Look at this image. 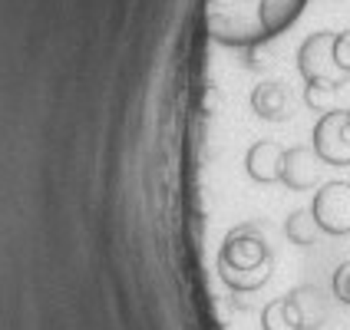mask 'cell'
Returning a JSON list of instances; mask_svg holds the SVG:
<instances>
[{"label": "cell", "instance_id": "cell-1", "mask_svg": "<svg viewBox=\"0 0 350 330\" xmlns=\"http://www.w3.org/2000/svg\"><path fill=\"white\" fill-rule=\"evenodd\" d=\"M304 0H205V27L228 46H258L288 30Z\"/></svg>", "mask_w": 350, "mask_h": 330}, {"label": "cell", "instance_id": "cell-2", "mask_svg": "<svg viewBox=\"0 0 350 330\" xmlns=\"http://www.w3.org/2000/svg\"><path fill=\"white\" fill-rule=\"evenodd\" d=\"M218 274L238 294H252L271 277V248L258 225H238L218 251Z\"/></svg>", "mask_w": 350, "mask_h": 330}, {"label": "cell", "instance_id": "cell-3", "mask_svg": "<svg viewBox=\"0 0 350 330\" xmlns=\"http://www.w3.org/2000/svg\"><path fill=\"white\" fill-rule=\"evenodd\" d=\"M311 146L324 165H331V169L350 165V113L347 109H331V113H324L317 119Z\"/></svg>", "mask_w": 350, "mask_h": 330}, {"label": "cell", "instance_id": "cell-4", "mask_svg": "<svg viewBox=\"0 0 350 330\" xmlns=\"http://www.w3.org/2000/svg\"><path fill=\"white\" fill-rule=\"evenodd\" d=\"M311 215L317 218L321 232L334 234V238H344L350 234V182H324L311 202Z\"/></svg>", "mask_w": 350, "mask_h": 330}, {"label": "cell", "instance_id": "cell-5", "mask_svg": "<svg viewBox=\"0 0 350 330\" xmlns=\"http://www.w3.org/2000/svg\"><path fill=\"white\" fill-rule=\"evenodd\" d=\"M297 70H301L304 83L327 79L337 90L347 83L350 77L340 73L337 63H334V30H317V33H311V37L301 43V50H297Z\"/></svg>", "mask_w": 350, "mask_h": 330}, {"label": "cell", "instance_id": "cell-6", "mask_svg": "<svg viewBox=\"0 0 350 330\" xmlns=\"http://www.w3.org/2000/svg\"><path fill=\"white\" fill-rule=\"evenodd\" d=\"M324 175V162L314 152V146H291L284 152V169H281V182L291 192H308L321 185Z\"/></svg>", "mask_w": 350, "mask_h": 330}, {"label": "cell", "instance_id": "cell-7", "mask_svg": "<svg viewBox=\"0 0 350 330\" xmlns=\"http://www.w3.org/2000/svg\"><path fill=\"white\" fill-rule=\"evenodd\" d=\"M284 152H288V149H281L278 142H271V139H261V142H254L252 149L245 152V172L252 175L254 182H261V185L281 182Z\"/></svg>", "mask_w": 350, "mask_h": 330}, {"label": "cell", "instance_id": "cell-8", "mask_svg": "<svg viewBox=\"0 0 350 330\" xmlns=\"http://www.w3.org/2000/svg\"><path fill=\"white\" fill-rule=\"evenodd\" d=\"M252 109L258 119H268V122H284L291 116V93L284 83H258L252 90Z\"/></svg>", "mask_w": 350, "mask_h": 330}, {"label": "cell", "instance_id": "cell-9", "mask_svg": "<svg viewBox=\"0 0 350 330\" xmlns=\"http://www.w3.org/2000/svg\"><path fill=\"white\" fill-rule=\"evenodd\" d=\"M288 297L294 301V307L301 314V330H321L324 327V320H327V304H324V297H321L317 288L301 284V288H294Z\"/></svg>", "mask_w": 350, "mask_h": 330}, {"label": "cell", "instance_id": "cell-10", "mask_svg": "<svg viewBox=\"0 0 350 330\" xmlns=\"http://www.w3.org/2000/svg\"><path fill=\"white\" fill-rule=\"evenodd\" d=\"M261 330H301V314L288 294L261 311Z\"/></svg>", "mask_w": 350, "mask_h": 330}, {"label": "cell", "instance_id": "cell-11", "mask_svg": "<svg viewBox=\"0 0 350 330\" xmlns=\"http://www.w3.org/2000/svg\"><path fill=\"white\" fill-rule=\"evenodd\" d=\"M284 234L297 248H311L314 241H317V234H321V225H317V218L311 215V208H297V212H291L284 218Z\"/></svg>", "mask_w": 350, "mask_h": 330}, {"label": "cell", "instance_id": "cell-12", "mask_svg": "<svg viewBox=\"0 0 350 330\" xmlns=\"http://www.w3.org/2000/svg\"><path fill=\"white\" fill-rule=\"evenodd\" d=\"M334 96H337V86L327 83V79H311L304 86V102L311 106L314 113H321V116L334 109Z\"/></svg>", "mask_w": 350, "mask_h": 330}, {"label": "cell", "instance_id": "cell-13", "mask_svg": "<svg viewBox=\"0 0 350 330\" xmlns=\"http://www.w3.org/2000/svg\"><path fill=\"white\" fill-rule=\"evenodd\" d=\"M334 63H337L340 73H347L350 77V30L334 33Z\"/></svg>", "mask_w": 350, "mask_h": 330}, {"label": "cell", "instance_id": "cell-14", "mask_svg": "<svg viewBox=\"0 0 350 330\" xmlns=\"http://www.w3.org/2000/svg\"><path fill=\"white\" fill-rule=\"evenodd\" d=\"M331 291L340 304H350V261H344L337 271H334V281H331Z\"/></svg>", "mask_w": 350, "mask_h": 330}, {"label": "cell", "instance_id": "cell-15", "mask_svg": "<svg viewBox=\"0 0 350 330\" xmlns=\"http://www.w3.org/2000/svg\"><path fill=\"white\" fill-rule=\"evenodd\" d=\"M347 113H350V109H347Z\"/></svg>", "mask_w": 350, "mask_h": 330}]
</instances>
